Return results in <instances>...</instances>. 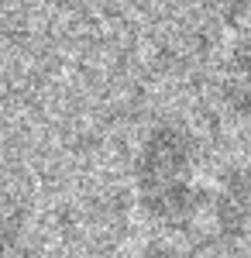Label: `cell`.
<instances>
[{
  "label": "cell",
  "mask_w": 251,
  "mask_h": 258,
  "mask_svg": "<svg viewBox=\"0 0 251 258\" xmlns=\"http://www.w3.org/2000/svg\"><path fill=\"white\" fill-rule=\"evenodd\" d=\"M24 238V217L18 207H11L7 200H0V255L14 251Z\"/></svg>",
  "instance_id": "7a4b0ae2"
},
{
  "label": "cell",
  "mask_w": 251,
  "mask_h": 258,
  "mask_svg": "<svg viewBox=\"0 0 251 258\" xmlns=\"http://www.w3.org/2000/svg\"><path fill=\"white\" fill-rule=\"evenodd\" d=\"M138 186L145 207L162 220H179L190 207V141L182 131H155L141 162H138Z\"/></svg>",
  "instance_id": "6da1fadb"
}]
</instances>
